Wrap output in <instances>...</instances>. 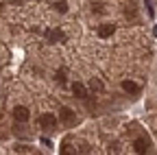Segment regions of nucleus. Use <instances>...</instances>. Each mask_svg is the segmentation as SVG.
I'll list each match as a JSON object with an SVG mask.
<instances>
[{"mask_svg":"<svg viewBox=\"0 0 157 155\" xmlns=\"http://www.w3.org/2000/svg\"><path fill=\"white\" fill-rule=\"evenodd\" d=\"M46 40L52 42V44H57V42H66V33L59 31V29H50V31H46Z\"/></svg>","mask_w":157,"mask_h":155,"instance_id":"nucleus-2","label":"nucleus"},{"mask_svg":"<svg viewBox=\"0 0 157 155\" xmlns=\"http://www.w3.org/2000/svg\"><path fill=\"white\" fill-rule=\"evenodd\" d=\"M94 11H96V13H103L105 9H103V5H101V2H96V5H94Z\"/></svg>","mask_w":157,"mask_h":155,"instance_id":"nucleus-12","label":"nucleus"},{"mask_svg":"<svg viewBox=\"0 0 157 155\" xmlns=\"http://www.w3.org/2000/svg\"><path fill=\"white\" fill-rule=\"evenodd\" d=\"M29 116H31V114H29V109H26V107H22V105H17V107L13 109V118H15L17 122H26V120H29Z\"/></svg>","mask_w":157,"mask_h":155,"instance_id":"nucleus-4","label":"nucleus"},{"mask_svg":"<svg viewBox=\"0 0 157 155\" xmlns=\"http://www.w3.org/2000/svg\"><path fill=\"white\" fill-rule=\"evenodd\" d=\"M39 127L42 129H55L57 127V118L52 114H42L39 116Z\"/></svg>","mask_w":157,"mask_h":155,"instance_id":"nucleus-1","label":"nucleus"},{"mask_svg":"<svg viewBox=\"0 0 157 155\" xmlns=\"http://www.w3.org/2000/svg\"><path fill=\"white\" fill-rule=\"evenodd\" d=\"M72 92H74V96H76V99H85V96H87V87L83 85V83H72Z\"/></svg>","mask_w":157,"mask_h":155,"instance_id":"nucleus-7","label":"nucleus"},{"mask_svg":"<svg viewBox=\"0 0 157 155\" xmlns=\"http://www.w3.org/2000/svg\"><path fill=\"white\" fill-rule=\"evenodd\" d=\"M133 146H135V153L137 155H146L148 153V140H144V138H137L133 142Z\"/></svg>","mask_w":157,"mask_h":155,"instance_id":"nucleus-5","label":"nucleus"},{"mask_svg":"<svg viewBox=\"0 0 157 155\" xmlns=\"http://www.w3.org/2000/svg\"><path fill=\"white\" fill-rule=\"evenodd\" d=\"M61 155H76V146H70L68 142L61 144Z\"/></svg>","mask_w":157,"mask_h":155,"instance_id":"nucleus-9","label":"nucleus"},{"mask_svg":"<svg viewBox=\"0 0 157 155\" xmlns=\"http://www.w3.org/2000/svg\"><path fill=\"white\" fill-rule=\"evenodd\" d=\"M122 90L124 92H129V94H137V92H140V85H137L135 81H122Z\"/></svg>","mask_w":157,"mask_h":155,"instance_id":"nucleus-8","label":"nucleus"},{"mask_svg":"<svg viewBox=\"0 0 157 155\" xmlns=\"http://www.w3.org/2000/svg\"><path fill=\"white\" fill-rule=\"evenodd\" d=\"M113 31H116V26H113V24H101V26H98V35H101L103 40L111 37V35H113Z\"/></svg>","mask_w":157,"mask_h":155,"instance_id":"nucleus-6","label":"nucleus"},{"mask_svg":"<svg viewBox=\"0 0 157 155\" xmlns=\"http://www.w3.org/2000/svg\"><path fill=\"white\" fill-rule=\"evenodd\" d=\"M57 81H59V83H66V76H63V72H57Z\"/></svg>","mask_w":157,"mask_h":155,"instance_id":"nucleus-13","label":"nucleus"},{"mask_svg":"<svg viewBox=\"0 0 157 155\" xmlns=\"http://www.w3.org/2000/svg\"><path fill=\"white\" fill-rule=\"evenodd\" d=\"M90 90H94V92H103V81H101V79H92V81H90Z\"/></svg>","mask_w":157,"mask_h":155,"instance_id":"nucleus-10","label":"nucleus"},{"mask_svg":"<svg viewBox=\"0 0 157 155\" xmlns=\"http://www.w3.org/2000/svg\"><path fill=\"white\" fill-rule=\"evenodd\" d=\"M55 9L59 13H66L68 11V2H66V0H59V2H55Z\"/></svg>","mask_w":157,"mask_h":155,"instance_id":"nucleus-11","label":"nucleus"},{"mask_svg":"<svg viewBox=\"0 0 157 155\" xmlns=\"http://www.w3.org/2000/svg\"><path fill=\"white\" fill-rule=\"evenodd\" d=\"M59 118H61L68 127H74V125H76V116H74V111H70L68 107H63L61 111H59Z\"/></svg>","mask_w":157,"mask_h":155,"instance_id":"nucleus-3","label":"nucleus"}]
</instances>
